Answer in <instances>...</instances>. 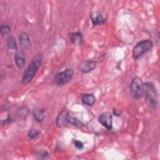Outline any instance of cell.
Instances as JSON below:
<instances>
[{"instance_id":"15","label":"cell","mask_w":160,"mask_h":160,"mask_svg":"<svg viewBox=\"0 0 160 160\" xmlns=\"http://www.w3.org/2000/svg\"><path fill=\"white\" fill-rule=\"evenodd\" d=\"M29 113V111L28 108L27 106H22L18 110L17 115L19 118L24 119L28 117Z\"/></svg>"},{"instance_id":"5","label":"cell","mask_w":160,"mask_h":160,"mask_svg":"<svg viewBox=\"0 0 160 160\" xmlns=\"http://www.w3.org/2000/svg\"><path fill=\"white\" fill-rule=\"evenodd\" d=\"M74 71L72 68H68L57 73L54 77V82L57 85H64L69 82L73 78Z\"/></svg>"},{"instance_id":"16","label":"cell","mask_w":160,"mask_h":160,"mask_svg":"<svg viewBox=\"0 0 160 160\" xmlns=\"http://www.w3.org/2000/svg\"><path fill=\"white\" fill-rule=\"evenodd\" d=\"M7 46L8 48L9 49H12V50H14L16 51H18V45H17V42L16 41V39L14 37L11 36L9 37L7 39Z\"/></svg>"},{"instance_id":"14","label":"cell","mask_w":160,"mask_h":160,"mask_svg":"<svg viewBox=\"0 0 160 160\" xmlns=\"http://www.w3.org/2000/svg\"><path fill=\"white\" fill-rule=\"evenodd\" d=\"M81 101L85 105L92 106L96 102V98L92 94H84L81 96Z\"/></svg>"},{"instance_id":"19","label":"cell","mask_w":160,"mask_h":160,"mask_svg":"<svg viewBox=\"0 0 160 160\" xmlns=\"http://www.w3.org/2000/svg\"><path fill=\"white\" fill-rule=\"evenodd\" d=\"M39 134V131L36 129H31L28 132V137L31 139L36 138Z\"/></svg>"},{"instance_id":"9","label":"cell","mask_w":160,"mask_h":160,"mask_svg":"<svg viewBox=\"0 0 160 160\" xmlns=\"http://www.w3.org/2000/svg\"><path fill=\"white\" fill-rule=\"evenodd\" d=\"M90 18L94 26L102 24L106 21V16L99 11H93L90 15Z\"/></svg>"},{"instance_id":"12","label":"cell","mask_w":160,"mask_h":160,"mask_svg":"<svg viewBox=\"0 0 160 160\" xmlns=\"http://www.w3.org/2000/svg\"><path fill=\"white\" fill-rule=\"evenodd\" d=\"M14 61L18 68L21 69L24 68L26 61L24 53L22 51H17L14 54Z\"/></svg>"},{"instance_id":"18","label":"cell","mask_w":160,"mask_h":160,"mask_svg":"<svg viewBox=\"0 0 160 160\" xmlns=\"http://www.w3.org/2000/svg\"><path fill=\"white\" fill-rule=\"evenodd\" d=\"M0 31H1V36H5L8 35L11 32V27L8 24L3 23L1 25Z\"/></svg>"},{"instance_id":"10","label":"cell","mask_w":160,"mask_h":160,"mask_svg":"<svg viewBox=\"0 0 160 160\" xmlns=\"http://www.w3.org/2000/svg\"><path fill=\"white\" fill-rule=\"evenodd\" d=\"M20 47L22 49H29L31 48V42L29 36L25 32H21L19 36Z\"/></svg>"},{"instance_id":"7","label":"cell","mask_w":160,"mask_h":160,"mask_svg":"<svg viewBox=\"0 0 160 160\" xmlns=\"http://www.w3.org/2000/svg\"><path fill=\"white\" fill-rule=\"evenodd\" d=\"M112 114L109 112L102 113L98 118L99 122L107 129L111 130L112 127Z\"/></svg>"},{"instance_id":"20","label":"cell","mask_w":160,"mask_h":160,"mask_svg":"<svg viewBox=\"0 0 160 160\" xmlns=\"http://www.w3.org/2000/svg\"><path fill=\"white\" fill-rule=\"evenodd\" d=\"M74 146H75V148H76V149H79V150L83 149V148H84V146H83L82 142H81V141H78V140H75V141H74Z\"/></svg>"},{"instance_id":"13","label":"cell","mask_w":160,"mask_h":160,"mask_svg":"<svg viewBox=\"0 0 160 160\" xmlns=\"http://www.w3.org/2000/svg\"><path fill=\"white\" fill-rule=\"evenodd\" d=\"M45 111L41 108H36L33 110V116L37 122H42L45 118Z\"/></svg>"},{"instance_id":"6","label":"cell","mask_w":160,"mask_h":160,"mask_svg":"<svg viewBox=\"0 0 160 160\" xmlns=\"http://www.w3.org/2000/svg\"><path fill=\"white\" fill-rule=\"evenodd\" d=\"M97 62L94 60L86 59L82 61L78 65V69L82 73H89L96 67Z\"/></svg>"},{"instance_id":"21","label":"cell","mask_w":160,"mask_h":160,"mask_svg":"<svg viewBox=\"0 0 160 160\" xmlns=\"http://www.w3.org/2000/svg\"><path fill=\"white\" fill-rule=\"evenodd\" d=\"M48 154H49L48 152L46 151H44V150L39 151L37 153V155L39 156L40 158H46L48 156Z\"/></svg>"},{"instance_id":"11","label":"cell","mask_w":160,"mask_h":160,"mask_svg":"<svg viewBox=\"0 0 160 160\" xmlns=\"http://www.w3.org/2000/svg\"><path fill=\"white\" fill-rule=\"evenodd\" d=\"M69 39L74 45H80L82 43L84 38L81 32L79 31H75L69 34Z\"/></svg>"},{"instance_id":"3","label":"cell","mask_w":160,"mask_h":160,"mask_svg":"<svg viewBox=\"0 0 160 160\" xmlns=\"http://www.w3.org/2000/svg\"><path fill=\"white\" fill-rule=\"evenodd\" d=\"M153 42L150 39H143L138 42L132 49V58L138 59L152 49Z\"/></svg>"},{"instance_id":"2","label":"cell","mask_w":160,"mask_h":160,"mask_svg":"<svg viewBox=\"0 0 160 160\" xmlns=\"http://www.w3.org/2000/svg\"><path fill=\"white\" fill-rule=\"evenodd\" d=\"M148 106L155 109L158 104V92L154 84L151 82L144 83V94Z\"/></svg>"},{"instance_id":"4","label":"cell","mask_w":160,"mask_h":160,"mask_svg":"<svg viewBox=\"0 0 160 160\" xmlns=\"http://www.w3.org/2000/svg\"><path fill=\"white\" fill-rule=\"evenodd\" d=\"M129 92L131 96L134 99H139L144 94V82L142 80L138 78H134L129 84Z\"/></svg>"},{"instance_id":"1","label":"cell","mask_w":160,"mask_h":160,"mask_svg":"<svg viewBox=\"0 0 160 160\" xmlns=\"http://www.w3.org/2000/svg\"><path fill=\"white\" fill-rule=\"evenodd\" d=\"M42 59V56L41 54L39 53L36 54L33 58V59L30 61L26 69L23 72L22 77L21 78L22 84L26 85L29 83L32 80L36 74L37 73L39 69V68L41 64Z\"/></svg>"},{"instance_id":"17","label":"cell","mask_w":160,"mask_h":160,"mask_svg":"<svg viewBox=\"0 0 160 160\" xmlns=\"http://www.w3.org/2000/svg\"><path fill=\"white\" fill-rule=\"evenodd\" d=\"M68 121H69V123H70L71 124H72L76 127H78V128H81V127H82L84 126V124L81 121H80L74 117L69 116Z\"/></svg>"},{"instance_id":"8","label":"cell","mask_w":160,"mask_h":160,"mask_svg":"<svg viewBox=\"0 0 160 160\" xmlns=\"http://www.w3.org/2000/svg\"><path fill=\"white\" fill-rule=\"evenodd\" d=\"M69 112L68 110L64 109L62 110L58 116L56 118V124L59 128H64L66 127L68 124L69 123Z\"/></svg>"}]
</instances>
